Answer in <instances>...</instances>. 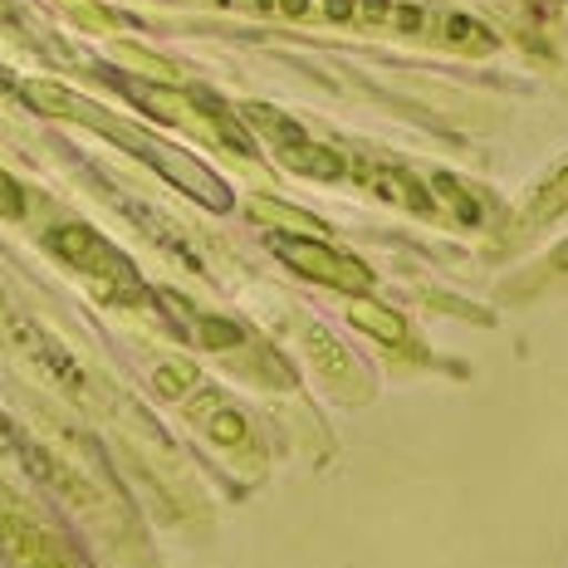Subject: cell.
Listing matches in <instances>:
<instances>
[{
	"mask_svg": "<svg viewBox=\"0 0 568 568\" xmlns=\"http://www.w3.org/2000/svg\"><path fill=\"white\" fill-rule=\"evenodd\" d=\"M26 99L34 103L40 113H54V118H79V123H93L103 138H113V142H123L128 152H138L142 162H152L158 172H168L182 192H192L196 201H206L211 211H226L231 206V192L216 182L201 162H192L186 152H176L168 148V142H158V138H148V133H138V128H128V123H118L113 113H103V109H93V103L84 99H74L69 89H54V84H26Z\"/></svg>",
	"mask_w": 568,
	"mask_h": 568,
	"instance_id": "1",
	"label": "cell"
},
{
	"mask_svg": "<svg viewBox=\"0 0 568 568\" xmlns=\"http://www.w3.org/2000/svg\"><path fill=\"white\" fill-rule=\"evenodd\" d=\"M50 251L64 260V265H74L79 275H84L109 304H138L142 300L138 270L128 265L123 251L103 241L93 226H79V221H69V226H54L50 231Z\"/></svg>",
	"mask_w": 568,
	"mask_h": 568,
	"instance_id": "2",
	"label": "cell"
},
{
	"mask_svg": "<svg viewBox=\"0 0 568 568\" xmlns=\"http://www.w3.org/2000/svg\"><path fill=\"white\" fill-rule=\"evenodd\" d=\"M245 123H251L255 133L275 148V158L290 172L318 176V182H338V176H343V158H338V152L324 148V142H314L290 113H275L270 103H245Z\"/></svg>",
	"mask_w": 568,
	"mask_h": 568,
	"instance_id": "3",
	"label": "cell"
},
{
	"mask_svg": "<svg viewBox=\"0 0 568 568\" xmlns=\"http://www.w3.org/2000/svg\"><path fill=\"white\" fill-rule=\"evenodd\" d=\"M270 245H275V255H280L290 270H300V275L328 284V290H343V294H368V290H373V270L363 265V260L343 255V251H334V245L314 241V235H290V231H280Z\"/></svg>",
	"mask_w": 568,
	"mask_h": 568,
	"instance_id": "4",
	"label": "cell"
},
{
	"mask_svg": "<svg viewBox=\"0 0 568 568\" xmlns=\"http://www.w3.org/2000/svg\"><path fill=\"white\" fill-rule=\"evenodd\" d=\"M0 554H6L10 568H79L74 554L6 495H0Z\"/></svg>",
	"mask_w": 568,
	"mask_h": 568,
	"instance_id": "5",
	"label": "cell"
},
{
	"mask_svg": "<svg viewBox=\"0 0 568 568\" xmlns=\"http://www.w3.org/2000/svg\"><path fill=\"white\" fill-rule=\"evenodd\" d=\"M353 176H358V182L368 186L373 196L397 201V206L417 211V216H436V196H432V186L417 182V176H412L407 168H393V162H358V168H353Z\"/></svg>",
	"mask_w": 568,
	"mask_h": 568,
	"instance_id": "6",
	"label": "cell"
},
{
	"mask_svg": "<svg viewBox=\"0 0 568 568\" xmlns=\"http://www.w3.org/2000/svg\"><path fill=\"white\" fill-rule=\"evenodd\" d=\"M10 334H16L20 348H26L30 358L40 363V368L50 373L59 387H69V393H84V387H89V383H84V368H79V363L69 358V348H59L50 334H40V328L30 324V318H10Z\"/></svg>",
	"mask_w": 568,
	"mask_h": 568,
	"instance_id": "7",
	"label": "cell"
},
{
	"mask_svg": "<svg viewBox=\"0 0 568 568\" xmlns=\"http://www.w3.org/2000/svg\"><path fill=\"white\" fill-rule=\"evenodd\" d=\"M158 304H168V310L182 318V334H192L201 348H235V343H241L245 334H241V324H226V318H211V314H196V310H186L182 300H176V294H158Z\"/></svg>",
	"mask_w": 568,
	"mask_h": 568,
	"instance_id": "8",
	"label": "cell"
},
{
	"mask_svg": "<svg viewBox=\"0 0 568 568\" xmlns=\"http://www.w3.org/2000/svg\"><path fill=\"white\" fill-rule=\"evenodd\" d=\"M192 422H196L216 446H241V442H245V432H251L241 412L226 407V402H221L216 393H201V402L192 407Z\"/></svg>",
	"mask_w": 568,
	"mask_h": 568,
	"instance_id": "9",
	"label": "cell"
},
{
	"mask_svg": "<svg viewBox=\"0 0 568 568\" xmlns=\"http://www.w3.org/2000/svg\"><path fill=\"white\" fill-rule=\"evenodd\" d=\"M436 40L446 44V50H460V54H490L495 50V34L480 26V20L460 16V10H446V16H436Z\"/></svg>",
	"mask_w": 568,
	"mask_h": 568,
	"instance_id": "10",
	"label": "cell"
},
{
	"mask_svg": "<svg viewBox=\"0 0 568 568\" xmlns=\"http://www.w3.org/2000/svg\"><path fill=\"white\" fill-rule=\"evenodd\" d=\"M432 196H436V206H452V216L460 221V226H480L485 221V211H480V201H476V192H466V186L456 182V176H446V172H436L432 182Z\"/></svg>",
	"mask_w": 568,
	"mask_h": 568,
	"instance_id": "11",
	"label": "cell"
},
{
	"mask_svg": "<svg viewBox=\"0 0 568 568\" xmlns=\"http://www.w3.org/2000/svg\"><path fill=\"white\" fill-rule=\"evenodd\" d=\"M564 211H568V162L549 176V182H539V192L529 196L525 221L529 226H539V221H554V216H564Z\"/></svg>",
	"mask_w": 568,
	"mask_h": 568,
	"instance_id": "12",
	"label": "cell"
},
{
	"mask_svg": "<svg viewBox=\"0 0 568 568\" xmlns=\"http://www.w3.org/2000/svg\"><path fill=\"white\" fill-rule=\"evenodd\" d=\"M348 318L363 328V334H373V338H383V343H402V338H407V324H402L393 310L373 304V300H358V304L348 310Z\"/></svg>",
	"mask_w": 568,
	"mask_h": 568,
	"instance_id": "13",
	"label": "cell"
},
{
	"mask_svg": "<svg viewBox=\"0 0 568 568\" xmlns=\"http://www.w3.org/2000/svg\"><path fill=\"white\" fill-rule=\"evenodd\" d=\"M192 383H196L192 363H162V368H158V393L162 397H182Z\"/></svg>",
	"mask_w": 568,
	"mask_h": 568,
	"instance_id": "14",
	"label": "cell"
},
{
	"mask_svg": "<svg viewBox=\"0 0 568 568\" xmlns=\"http://www.w3.org/2000/svg\"><path fill=\"white\" fill-rule=\"evenodd\" d=\"M310 353H314V363H324L328 373H348V358H343V348L328 334H310Z\"/></svg>",
	"mask_w": 568,
	"mask_h": 568,
	"instance_id": "15",
	"label": "cell"
},
{
	"mask_svg": "<svg viewBox=\"0 0 568 568\" xmlns=\"http://www.w3.org/2000/svg\"><path fill=\"white\" fill-rule=\"evenodd\" d=\"M255 216L260 221H280V226H300V231H310V216H294V211H280L275 201H255Z\"/></svg>",
	"mask_w": 568,
	"mask_h": 568,
	"instance_id": "16",
	"label": "cell"
},
{
	"mask_svg": "<svg viewBox=\"0 0 568 568\" xmlns=\"http://www.w3.org/2000/svg\"><path fill=\"white\" fill-rule=\"evenodd\" d=\"M20 211H26V206H20V186L0 172V216H20Z\"/></svg>",
	"mask_w": 568,
	"mask_h": 568,
	"instance_id": "17",
	"label": "cell"
},
{
	"mask_svg": "<svg viewBox=\"0 0 568 568\" xmlns=\"http://www.w3.org/2000/svg\"><path fill=\"white\" fill-rule=\"evenodd\" d=\"M260 10H275V16H290V20H300V16H310V0H255Z\"/></svg>",
	"mask_w": 568,
	"mask_h": 568,
	"instance_id": "18",
	"label": "cell"
},
{
	"mask_svg": "<svg viewBox=\"0 0 568 568\" xmlns=\"http://www.w3.org/2000/svg\"><path fill=\"white\" fill-rule=\"evenodd\" d=\"M324 10L334 20H353V16H358V0H324Z\"/></svg>",
	"mask_w": 568,
	"mask_h": 568,
	"instance_id": "19",
	"label": "cell"
},
{
	"mask_svg": "<svg viewBox=\"0 0 568 568\" xmlns=\"http://www.w3.org/2000/svg\"><path fill=\"white\" fill-rule=\"evenodd\" d=\"M554 265H559V270H568V245H564L559 255H554Z\"/></svg>",
	"mask_w": 568,
	"mask_h": 568,
	"instance_id": "20",
	"label": "cell"
}]
</instances>
